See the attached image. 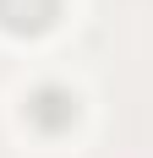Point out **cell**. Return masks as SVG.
<instances>
[{
    "instance_id": "cell-2",
    "label": "cell",
    "mask_w": 153,
    "mask_h": 158,
    "mask_svg": "<svg viewBox=\"0 0 153 158\" xmlns=\"http://www.w3.org/2000/svg\"><path fill=\"white\" fill-rule=\"evenodd\" d=\"M28 114H33L44 131H60V126H71V120H76V98L66 93V87H44V93L28 104Z\"/></svg>"
},
{
    "instance_id": "cell-1",
    "label": "cell",
    "mask_w": 153,
    "mask_h": 158,
    "mask_svg": "<svg viewBox=\"0 0 153 158\" xmlns=\"http://www.w3.org/2000/svg\"><path fill=\"white\" fill-rule=\"evenodd\" d=\"M60 11V0H0V27L11 33H44Z\"/></svg>"
}]
</instances>
